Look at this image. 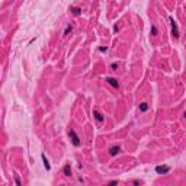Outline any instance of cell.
I'll return each instance as SVG.
<instances>
[{
  "label": "cell",
  "instance_id": "cell-9",
  "mask_svg": "<svg viewBox=\"0 0 186 186\" xmlns=\"http://www.w3.org/2000/svg\"><path fill=\"white\" fill-rule=\"evenodd\" d=\"M147 109H148V105H147V103H141V105H140V110H141V112H145Z\"/></svg>",
  "mask_w": 186,
  "mask_h": 186
},
{
  "label": "cell",
  "instance_id": "cell-7",
  "mask_svg": "<svg viewBox=\"0 0 186 186\" xmlns=\"http://www.w3.org/2000/svg\"><path fill=\"white\" fill-rule=\"evenodd\" d=\"M106 81L109 83L110 86H113V87H118V86H119V84H118V81H116L115 79H112V77H108V79H106Z\"/></svg>",
  "mask_w": 186,
  "mask_h": 186
},
{
  "label": "cell",
  "instance_id": "cell-5",
  "mask_svg": "<svg viewBox=\"0 0 186 186\" xmlns=\"http://www.w3.org/2000/svg\"><path fill=\"white\" fill-rule=\"evenodd\" d=\"M119 150H121V148H119L118 145H116V147H110V148H109V154H110V156H115V154L119 153Z\"/></svg>",
  "mask_w": 186,
  "mask_h": 186
},
{
  "label": "cell",
  "instance_id": "cell-4",
  "mask_svg": "<svg viewBox=\"0 0 186 186\" xmlns=\"http://www.w3.org/2000/svg\"><path fill=\"white\" fill-rule=\"evenodd\" d=\"M93 115H95V118H96V121L98 122H102L103 121V116H102V113H99V110H93Z\"/></svg>",
  "mask_w": 186,
  "mask_h": 186
},
{
  "label": "cell",
  "instance_id": "cell-12",
  "mask_svg": "<svg viewBox=\"0 0 186 186\" xmlns=\"http://www.w3.org/2000/svg\"><path fill=\"white\" fill-rule=\"evenodd\" d=\"M70 31H71V26H70V25H68V26L65 28V31H64V35H67V34H68V32H70Z\"/></svg>",
  "mask_w": 186,
  "mask_h": 186
},
{
  "label": "cell",
  "instance_id": "cell-6",
  "mask_svg": "<svg viewBox=\"0 0 186 186\" xmlns=\"http://www.w3.org/2000/svg\"><path fill=\"white\" fill-rule=\"evenodd\" d=\"M63 172H64V174H65V176H71V169H70V164H68V163L64 166Z\"/></svg>",
  "mask_w": 186,
  "mask_h": 186
},
{
  "label": "cell",
  "instance_id": "cell-3",
  "mask_svg": "<svg viewBox=\"0 0 186 186\" xmlns=\"http://www.w3.org/2000/svg\"><path fill=\"white\" fill-rule=\"evenodd\" d=\"M169 170H170V167H169V166H157V167H156V172H157L158 174L167 173Z\"/></svg>",
  "mask_w": 186,
  "mask_h": 186
},
{
  "label": "cell",
  "instance_id": "cell-1",
  "mask_svg": "<svg viewBox=\"0 0 186 186\" xmlns=\"http://www.w3.org/2000/svg\"><path fill=\"white\" fill-rule=\"evenodd\" d=\"M169 20H170V25H172V35H173L174 38L177 39V38H179V29H177V23L174 22L173 17H169Z\"/></svg>",
  "mask_w": 186,
  "mask_h": 186
},
{
  "label": "cell",
  "instance_id": "cell-14",
  "mask_svg": "<svg viewBox=\"0 0 186 186\" xmlns=\"http://www.w3.org/2000/svg\"><path fill=\"white\" fill-rule=\"evenodd\" d=\"M110 67H112V70H116V67H118V64H112Z\"/></svg>",
  "mask_w": 186,
  "mask_h": 186
},
{
  "label": "cell",
  "instance_id": "cell-11",
  "mask_svg": "<svg viewBox=\"0 0 186 186\" xmlns=\"http://www.w3.org/2000/svg\"><path fill=\"white\" fill-rule=\"evenodd\" d=\"M151 34H153V35H157V28L154 26V25L151 26Z\"/></svg>",
  "mask_w": 186,
  "mask_h": 186
},
{
  "label": "cell",
  "instance_id": "cell-10",
  "mask_svg": "<svg viewBox=\"0 0 186 186\" xmlns=\"http://www.w3.org/2000/svg\"><path fill=\"white\" fill-rule=\"evenodd\" d=\"M71 12H73V13H74V15H80V9H79V7H71Z\"/></svg>",
  "mask_w": 186,
  "mask_h": 186
},
{
  "label": "cell",
  "instance_id": "cell-2",
  "mask_svg": "<svg viewBox=\"0 0 186 186\" xmlns=\"http://www.w3.org/2000/svg\"><path fill=\"white\" fill-rule=\"evenodd\" d=\"M68 135H70V138H71V143H73V145L79 147V145H80V140H79V137H77V134H76L73 129H70V131H68Z\"/></svg>",
  "mask_w": 186,
  "mask_h": 186
},
{
  "label": "cell",
  "instance_id": "cell-13",
  "mask_svg": "<svg viewBox=\"0 0 186 186\" xmlns=\"http://www.w3.org/2000/svg\"><path fill=\"white\" fill-rule=\"evenodd\" d=\"M15 180H16V183H17V185H22V182H20V179H19L17 176H16V177H15Z\"/></svg>",
  "mask_w": 186,
  "mask_h": 186
},
{
  "label": "cell",
  "instance_id": "cell-15",
  "mask_svg": "<svg viewBox=\"0 0 186 186\" xmlns=\"http://www.w3.org/2000/svg\"><path fill=\"white\" fill-rule=\"evenodd\" d=\"M185 119H186V112H185Z\"/></svg>",
  "mask_w": 186,
  "mask_h": 186
},
{
  "label": "cell",
  "instance_id": "cell-8",
  "mask_svg": "<svg viewBox=\"0 0 186 186\" xmlns=\"http://www.w3.org/2000/svg\"><path fill=\"white\" fill-rule=\"evenodd\" d=\"M41 157H42V160H44V166H45V169H46V170H50V169H51V166H50V163H48V160L45 158V154H42Z\"/></svg>",
  "mask_w": 186,
  "mask_h": 186
}]
</instances>
